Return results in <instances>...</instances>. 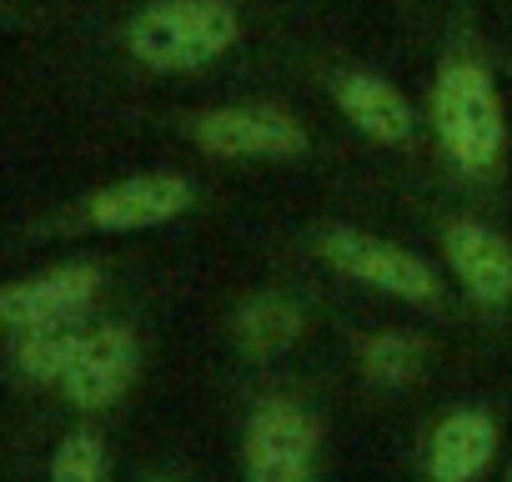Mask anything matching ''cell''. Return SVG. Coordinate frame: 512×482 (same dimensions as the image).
<instances>
[{"mask_svg": "<svg viewBox=\"0 0 512 482\" xmlns=\"http://www.w3.org/2000/svg\"><path fill=\"white\" fill-rule=\"evenodd\" d=\"M427 131L452 181L472 191L502 186L507 156H512L507 106H502L497 71L467 26H457L447 46L437 51L432 86H427Z\"/></svg>", "mask_w": 512, "mask_h": 482, "instance_id": "6da1fadb", "label": "cell"}, {"mask_svg": "<svg viewBox=\"0 0 512 482\" xmlns=\"http://www.w3.org/2000/svg\"><path fill=\"white\" fill-rule=\"evenodd\" d=\"M236 0H146L121 26V51L151 76H196L241 46Z\"/></svg>", "mask_w": 512, "mask_h": 482, "instance_id": "7a4b0ae2", "label": "cell"}, {"mask_svg": "<svg viewBox=\"0 0 512 482\" xmlns=\"http://www.w3.org/2000/svg\"><path fill=\"white\" fill-rule=\"evenodd\" d=\"M176 136L201 151L206 161H307L317 151L312 126L277 106V101H226V106H201L176 116Z\"/></svg>", "mask_w": 512, "mask_h": 482, "instance_id": "3957f363", "label": "cell"}, {"mask_svg": "<svg viewBox=\"0 0 512 482\" xmlns=\"http://www.w3.org/2000/svg\"><path fill=\"white\" fill-rule=\"evenodd\" d=\"M312 252L327 272H337L357 287H372L382 297H397L407 307H437L442 302L437 267L392 236H377V231H362V226H347V221H327V226L312 231Z\"/></svg>", "mask_w": 512, "mask_h": 482, "instance_id": "277c9868", "label": "cell"}, {"mask_svg": "<svg viewBox=\"0 0 512 482\" xmlns=\"http://www.w3.org/2000/svg\"><path fill=\"white\" fill-rule=\"evenodd\" d=\"M201 191L191 176L181 171H136L121 181H106L86 196H76L66 206L61 221H51L46 231H96V236H126V231H151L166 221H181L186 211H196Z\"/></svg>", "mask_w": 512, "mask_h": 482, "instance_id": "5b68a950", "label": "cell"}, {"mask_svg": "<svg viewBox=\"0 0 512 482\" xmlns=\"http://www.w3.org/2000/svg\"><path fill=\"white\" fill-rule=\"evenodd\" d=\"M317 442H322V427L302 402L267 397L246 417V442H241L246 482H312Z\"/></svg>", "mask_w": 512, "mask_h": 482, "instance_id": "8992f818", "label": "cell"}, {"mask_svg": "<svg viewBox=\"0 0 512 482\" xmlns=\"http://www.w3.org/2000/svg\"><path fill=\"white\" fill-rule=\"evenodd\" d=\"M437 247L472 307L502 312L512 302V236L482 216L452 211L437 221Z\"/></svg>", "mask_w": 512, "mask_h": 482, "instance_id": "52a82bcc", "label": "cell"}, {"mask_svg": "<svg viewBox=\"0 0 512 482\" xmlns=\"http://www.w3.org/2000/svg\"><path fill=\"white\" fill-rule=\"evenodd\" d=\"M327 96H332L337 116L357 136H367L372 146H382V151H412L417 146V131H422L417 111L392 76L367 71V66H332Z\"/></svg>", "mask_w": 512, "mask_h": 482, "instance_id": "ba28073f", "label": "cell"}, {"mask_svg": "<svg viewBox=\"0 0 512 482\" xmlns=\"http://www.w3.org/2000/svg\"><path fill=\"white\" fill-rule=\"evenodd\" d=\"M101 267L96 262H56L36 277H21L0 292V322L16 332H41V327H71L86 317V307L101 297Z\"/></svg>", "mask_w": 512, "mask_h": 482, "instance_id": "9c48e42d", "label": "cell"}, {"mask_svg": "<svg viewBox=\"0 0 512 482\" xmlns=\"http://www.w3.org/2000/svg\"><path fill=\"white\" fill-rule=\"evenodd\" d=\"M136 367H141V347L126 322L86 327V337L71 357V372L61 377V397L81 412H101L136 382Z\"/></svg>", "mask_w": 512, "mask_h": 482, "instance_id": "30bf717a", "label": "cell"}, {"mask_svg": "<svg viewBox=\"0 0 512 482\" xmlns=\"http://www.w3.org/2000/svg\"><path fill=\"white\" fill-rule=\"evenodd\" d=\"M497 452V422L482 407L447 412L427 437V477L432 482H477Z\"/></svg>", "mask_w": 512, "mask_h": 482, "instance_id": "8fae6325", "label": "cell"}, {"mask_svg": "<svg viewBox=\"0 0 512 482\" xmlns=\"http://www.w3.org/2000/svg\"><path fill=\"white\" fill-rule=\"evenodd\" d=\"M302 332H307V312H302V302L287 297V292H251V297L236 307V317H231L236 347H241L246 357H256V362L292 352V347L302 342Z\"/></svg>", "mask_w": 512, "mask_h": 482, "instance_id": "7c38bea8", "label": "cell"}, {"mask_svg": "<svg viewBox=\"0 0 512 482\" xmlns=\"http://www.w3.org/2000/svg\"><path fill=\"white\" fill-rule=\"evenodd\" d=\"M86 327H41V332H16L11 337V362L31 387H61V377L71 372V357L81 347Z\"/></svg>", "mask_w": 512, "mask_h": 482, "instance_id": "4fadbf2b", "label": "cell"}, {"mask_svg": "<svg viewBox=\"0 0 512 482\" xmlns=\"http://www.w3.org/2000/svg\"><path fill=\"white\" fill-rule=\"evenodd\" d=\"M427 367V342L412 332H372L362 342V372L377 387H412Z\"/></svg>", "mask_w": 512, "mask_h": 482, "instance_id": "5bb4252c", "label": "cell"}, {"mask_svg": "<svg viewBox=\"0 0 512 482\" xmlns=\"http://www.w3.org/2000/svg\"><path fill=\"white\" fill-rule=\"evenodd\" d=\"M51 482H106V447L96 432H71L56 447Z\"/></svg>", "mask_w": 512, "mask_h": 482, "instance_id": "9a60e30c", "label": "cell"}, {"mask_svg": "<svg viewBox=\"0 0 512 482\" xmlns=\"http://www.w3.org/2000/svg\"><path fill=\"white\" fill-rule=\"evenodd\" d=\"M156 482H166V477H156Z\"/></svg>", "mask_w": 512, "mask_h": 482, "instance_id": "2e32d148", "label": "cell"}]
</instances>
